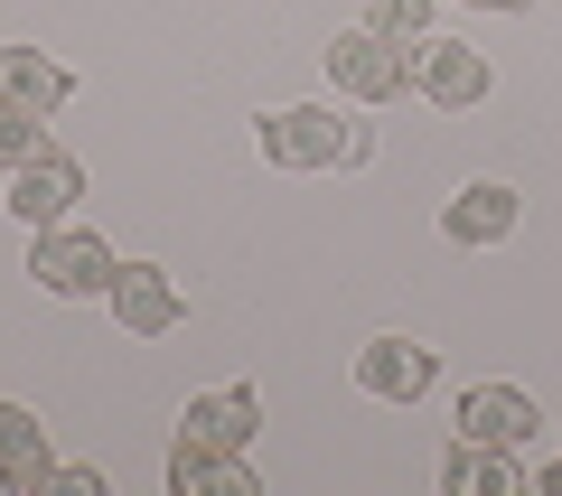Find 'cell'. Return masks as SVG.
<instances>
[{
	"label": "cell",
	"instance_id": "7a4b0ae2",
	"mask_svg": "<svg viewBox=\"0 0 562 496\" xmlns=\"http://www.w3.org/2000/svg\"><path fill=\"white\" fill-rule=\"evenodd\" d=\"M113 244L103 235H85V225H38L29 235V281H38L47 300H103L113 291Z\"/></svg>",
	"mask_w": 562,
	"mask_h": 496
},
{
	"label": "cell",
	"instance_id": "6da1fadb",
	"mask_svg": "<svg viewBox=\"0 0 562 496\" xmlns=\"http://www.w3.org/2000/svg\"><path fill=\"white\" fill-rule=\"evenodd\" d=\"M262 159L272 169H291V179H310V169H357L366 150H375V132L366 122H338V103H281V113L254 122Z\"/></svg>",
	"mask_w": 562,
	"mask_h": 496
},
{
	"label": "cell",
	"instance_id": "5bb4252c",
	"mask_svg": "<svg viewBox=\"0 0 562 496\" xmlns=\"http://www.w3.org/2000/svg\"><path fill=\"white\" fill-rule=\"evenodd\" d=\"M441 487L450 496H506V487H516V450H479V440H460V450L441 459Z\"/></svg>",
	"mask_w": 562,
	"mask_h": 496
},
{
	"label": "cell",
	"instance_id": "9a60e30c",
	"mask_svg": "<svg viewBox=\"0 0 562 496\" xmlns=\"http://www.w3.org/2000/svg\"><path fill=\"white\" fill-rule=\"evenodd\" d=\"M38 150H47V113H29V103L0 94V169H29Z\"/></svg>",
	"mask_w": 562,
	"mask_h": 496
},
{
	"label": "cell",
	"instance_id": "3957f363",
	"mask_svg": "<svg viewBox=\"0 0 562 496\" xmlns=\"http://www.w3.org/2000/svg\"><path fill=\"white\" fill-rule=\"evenodd\" d=\"M328 84L347 103H403L413 94V47L384 38V29H347V38H328Z\"/></svg>",
	"mask_w": 562,
	"mask_h": 496
},
{
	"label": "cell",
	"instance_id": "e0dca14e",
	"mask_svg": "<svg viewBox=\"0 0 562 496\" xmlns=\"http://www.w3.org/2000/svg\"><path fill=\"white\" fill-rule=\"evenodd\" d=\"M460 10H525V0H460Z\"/></svg>",
	"mask_w": 562,
	"mask_h": 496
},
{
	"label": "cell",
	"instance_id": "ba28073f",
	"mask_svg": "<svg viewBox=\"0 0 562 496\" xmlns=\"http://www.w3.org/2000/svg\"><path fill=\"white\" fill-rule=\"evenodd\" d=\"M76 198H85V169L57 150V140H47L29 169H10V216H20L29 235H38V225H66V216H76Z\"/></svg>",
	"mask_w": 562,
	"mask_h": 496
},
{
	"label": "cell",
	"instance_id": "277c9868",
	"mask_svg": "<svg viewBox=\"0 0 562 496\" xmlns=\"http://www.w3.org/2000/svg\"><path fill=\"white\" fill-rule=\"evenodd\" d=\"M487 84H497L487 47H469V38H413V94L422 103L469 113V103H487Z\"/></svg>",
	"mask_w": 562,
	"mask_h": 496
},
{
	"label": "cell",
	"instance_id": "30bf717a",
	"mask_svg": "<svg viewBox=\"0 0 562 496\" xmlns=\"http://www.w3.org/2000/svg\"><path fill=\"white\" fill-rule=\"evenodd\" d=\"M441 235H450V244H469V253L506 244V235H516V188H506V179H469V188H450Z\"/></svg>",
	"mask_w": 562,
	"mask_h": 496
},
{
	"label": "cell",
	"instance_id": "ac0fdd59",
	"mask_svg": "<svg viewBox=\"0 0 562 496\" xmlns=\"http://www.w3.org/2000/svg\"><path fill=\"white\" fill-rule=\"evenodd\" d=\"M543 496H562V459H553V469H543Z\"/></svg>",
	"mask_w": 562,
	"mask_h": 496
},
{
	"label": "cell",
	"instance_id": "8fae6325",
	"mask_svg": "<svg viewBox=\"0 0 562 496\" xmlns=\"http://www.w3.org/2000/svg\"><path fill=\"white\" fill-rule=\"evenodd\" d=\"M0 487H10V496H47V487H57L47 421L29 413V403H0Z\"/></svg>",
	"mask_w": 562,
	"mask_h": 496
},
{
	"label": "cell",
	"instance_id": "4fadbf2b",
	"mask_svg": "<svg viewBox=\"0 0 562 496\" xmlns=\"http://www.w3.org/2000/svg\"><path fill=\"white\" fill-rule=\"evenodd\" d=\"M169 496H254V469L198 450V440H179V450H169Z\"/></svg>",
	"mask_w": 562,
	"mask_h": 496
},
{
	"label": "cell",
	"instance_id": "52a82bcc",
	"mask_svg": "<svg viewBox=\"0 0 562 496\" xmlns=\"http://www.w3.org/2000/svg\"><path fill=\"white\" fill-rule=\"evenodd\" d=\"M357 384L375 403H422L431 384H441V347H422V338H366L357 347Z\"/></svg>",
	"mask_w": 562,
	"mask_h": 496
},
{
	"label": "cell",
	"instance_id": "8992f818",
	"mask_svg": "<svg viewBox=\"0 0 562 496\" xmlns=\"http://www.w3.org/2000/svg\"><path fill=\"white\" fill-rule=\"evenodd\" d=\"M179 440H198V450H216V459H244V450L262 440V394H254V384H216V394H188Z\"/></svg>",
	"mask_w": 562,
	"mask_h": 496
},
{
	"label": "cell",
	"instance_id": "7c38bea8",
	"mask_svg": "<svg viewBox=\"0 0 562 496\" xmlns=\"http://www.w3.org/2000/svg\"><path fill=\"white\" fill-rule=\"evenodd\" d=\"M0 94H10V103H29V113H57V103L76 94V76H66V66L47 57V47L10 38V47H0Z\"/></svg>",
	"mask_w": 562,
	"mask_h": 496
},
{
	"label": "cell",
	"instance_id": "9c48e42d",
	"mask_svg": "<svg viewBox=\"0 0 562 496\" xmlns=\"http://www.w3.org/2000/svg\"><path fill=\"white\" fill-rule=\"evenodd\" d=\"M535 431H543V413L525 384H469L460 394V440H479V450H525Z\"/></svg>",
	"mask_w": 562,
	"mask_h": 496
},
{
	"label": "cell",
	"instance_id": "2e32d148",
	"mask_svg": "<svg viewBox=\"0 0 562 496\" xmlns=\"http://www.w3.org/2000/svg\"><path fill=\"white\" fill-rule=\"evenodd\" d=\"M366 29H384V38H431V0H375V10H366Z\"/></svg>",
	"mask_w": 562,
	"mask_h": 496
},
{
	"label": "cell",
	"instance_id": "5b68a950",
	"mask_svg": "<svg viewBox=\"0 0 562 496\" xmlns=\"http://www.w3.org/2000/svg\"><path fill=\"white\" fill-rule=\"evenodd\" d=\"M103 309H113V328H132V338H169V328L188 318V300H179V281H169L160 262L122 253V262H113V291H103Z\"/></svg>",
	"mask_w": 562,
	"mask_h": 496
}]
</instances>
